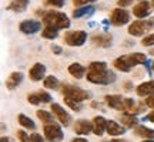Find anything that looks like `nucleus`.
<instances>
[{"label":"nucleus","mask_w":154,"mask_h":142,"mask_svg":"<svg viewBox=\"0 0 154 142\" xmlns=\"http://www.w3.org/2000/svg\"><path fill=\"white\" fill-rule=\"evenodd\" d=\"M147 57L143 53H131V54H124L117 57L113 63L114 68H117L119 71L123 72H130L133 67H137L140 64H146Z\"/></svg>","instance_id":"obj_1"},{"label":"nucleus","mask_w":154,"mask_h":142,"mask_svg":"<svg viewBox=\"0 0 154 142\" xmlns=\"http://www.w3.org/2000/svg\"><path fill=\"white\" fill-rule=\"evenodd\" d=\"M42 19H43L44 26H51V27L57 28V30H64V28L70 27V19L61 11H46Z\"/></svg>","instance_id":"obj_2"},{"label":"nucleus","mask_w":154,"mask_h":142,"mask_svg":"<svg viewBox=\"0 0 154 142\" xmlns=\"http://www.w3.org/2000/svg\"><path fill=\"white\" fill-rule=\"evenodd\" d=\"M116 74L113 71L101 70V71H90L87 70V81L97 85H109L116 81Z\"/></svg>","instance_id":"obj_3"},{"label":"nucleus","mask_w":154,"mask_h":142,"mask_svg":"<svg viewBox=\"0 0 154 142\" xmlns=\"http://www.w3.org/2000/svg\"><path fill=\"white\" fill-rule=\"evenodd\" d=\"M61 94L64 98H70L73 101H77V102H83L86 99L91 98V94L86 91V90H82V88L76 87V85H69V84H64L61 87Z\"/></svg>","instance_id":"obj_4"},{"label":"nucleus","mask_w":154,"mask_h":142,"mask_svg":"<svg viewBox=\"0 0 154 142\" xmlns=\"http://www.w3.org/2000/svg\"><path fill=\"white\" fill-rule=\"evenodd\" d=\"M154 20H136L128 26V34H131L134 37H141L144 34H147L153 28Z\"/></svg>","instance_id":"obj_5"},{"label":"nucleus","mask_w":154,"mask_h":142,"mask_svg":"<svg viewBox=\"0 0 154 142\" xmlns=\"http://www.w3.org/2000/svg\"><path fill=\"white\" fill-rule=\"evenodd\" d=\"M43 132H44L46 139L49 142H61L63 138H64V134L61 131L60 125H57L54 122H51V124H44Z\"/></svg>","instance_id":"obj_6"},{"label":"nucleus","mask_w":154,"mask_h":142,"mask_svg":"<svg viewBox=\"0 0 154 142\" xmlns=\"http://www.w3.org/2000/svg\"><path fill=\"white\" fill-rule=\"evenodd\" d=\"M87 41V33L83 30H74L64 34V43L72 47H80Z\"/></svg>","instance_id":"obj_7"},{"label":"nucleus","mask_w":154,"mask_h":142,"mask_svg":"<svg viewBox=\"0 0 154 142\" xmlns=\"http://www.w3.org/2000/svg\"><path fill=\"white\" fill-rule=\"evenodd\" d=\"M130 22V13L127 10H124L123 7H117L114 10H111L110 14V23L116 27H120V26H124Z\"/></svg>","instance_id":"obj_8"},{"label":"nucleus","mask_w":154,"mask_h":142,"mask_svg":"<svg viewBox=\"0 0 154 142\" xmlns=\"http://www.w3.org/2000/svg\"><path fill=\"white\" fill-rule=\"evenodd\" d=\"M50 108H51L53 115H54L56 118L59 120V122H60L61 125H64V126L70 125V122H72V117H70V114H69V112H67V111L63 108L61 105L56 104V102H51Z\"/></svg>","instance_id":"obj_9"},{"label":"nucleus","mask_w":154,"mask_h":142,"mask_svg":"<svg viewBox=\"0 0 154 142\" xmlns=\"http://www.w3.org/2000/svg\"><path fill=\"white\" fill-rule=\"evenodd\" d=\"M19 30L22 31L23 34H36L42 30V23L37 22V20H32V19H27V20H23L19 24Z\"/></svg>","instance_id":"obj_10"},{"label":"nucleus","mask_w":154,"mask_h":142,"mask_svg":"<svg viewBox=\"0 0 154 142\" xmlns=\"http://www.w3.org/2000/svg\"><path fill=\"white\" fill-rule=\"evenodd\" d=\"M27 101L32 105L38 104H49L51 102V95L47 94L46 91H36V93H30L27 95Z\"/></svg>","instance_id":"obj_11"},{"label":"nucleus","mask_w":154,"mask_h":142,"mask_svg":"<svg viewBox=\"0 0 154 142\" xmlns=\"http://www.w3.org/2000/svg\"><path fill=\"white\" fill-rule=\"evenodd\" d=\"M150 9H151V4L146 0H141L140 3L133 7V16L137 17L138 20H143L150 14Z\"/></svg>","instance_id":"obj_12"},{"label":"nucleus","mask_w":154,"mask_h":142,"mask_svg":"<svg viewBox=\"0 0 154 142\" xmlns=\"http://www.w3.org/2000/svg\"><path fill=\"white\" fill-rule=\"evenodd\" d=\"M46 74V66L42 63H34L29 70V77L32 81H40Z\"/></svg>","instance_id":"obj_13"},{"label":"nucleus","mask_w":154,"mask_h":142,"mask_svg":"<svg viewBox=\"0 0 154 142\" xmlns=\"http://www.w3.org/2000/svg\"><path fill=\"white\" fill-rule=\"evenodd\" d=\"M74 132L79 135H87L90 132H93V122L87 120H79L74 122Z\"/></svg>","instance_id":"obj_14"},{"label":"nucleus","mask_w":154,"mask_h":142,"mask_svg":"<svg viewBox=\"0 0 154 142\" xmlns=\"http://www.w3.org/2000/svg\"><path fill=\"white\" fill-rule=\"evenodd\" d=\"M91 43L94 46H97V47L107 49L113 43V37H111V34H93L91 36Z\"/></svg>","instance_id":"obj_15"},{"label":"nucleus","mask_w":154,"mask_h":142,"mask_svg":"<svg viewBox=\"0 0 154 142\" xmlns=\"http://www.w3.org/2000/svg\"><path fill=\"white\" fill-rule=\"evenodd\" d=\"M22 81H23V74L20 71H14V72H11L10 75L7 77V80H6V88L13 91V90H16L22 84Z\"/></svg>","instance_id":"obj_16"},{"label":"nucleus","mask_w":154,"mask_h":142,"mask_svg":"<svg viewBox=\"0 0 154 142\" xmlns=\"http://www.w3.org/2000/svg\"><path fill=\"white\" fill-rule=\"evenodd\" d=\"M104 99L107 102V105L113 109L123 111V108H124V98L121 95H106Z\"/></svg>","instance_id":"obj_17"},{"label":"nucleus","mask_w":154,"mask_h":142,"mask_svg":"<svg viewBox=\"0 0 154 142\" xmlns=\"http://www.w3.org/2000/svg\"><path fill=\"white\" fill-rule=\"evenodd\" d=\"M136 93H137L138 97H150L151 94H154V80L141 82L136 88Z\"/></svg>","instance_id":"obj_18"},{"label":"nucleus","mask_w":154,"mask_h":142,"mask_svg":"<svg viewBox=\"0 0 154 142\" xmlns=\"http://www.w3.org/2000/svg\"><path fill=\"white\" fill-rule=\"evenodd\" d=\"M107 129V121L103 118V117H94L93 120V134L97 135V137H101L103 134Z\"/></svg>","instance_id":"obj_19"},{"label":"nucleus","mask_w":154,"mask_h":142,"mask_svg":"<svg viewBox=\"0 0 154 142\" xmlns=\"http://www.w3.org/2000/svg\"><path fill=\"white\" fill-rule=\"evenodd\" d=\"M106 132L110 137H120L123 134H126V128H123L116 121H107V129H106Z\"/></svg>","instance_id":"obj_20"},{"label":"nucleus","mask_w":154,"mask_h":142,"mask_svg":"<svg viewBox=\"0 0 154 142\" xmlns=\"http://www.w3.org/2000/svg\"><path fill=\"white\" fill-rule=\"evenodd\" d=\"M96 13V7L93 4H87V6H83V7H79L76 10L73 11V19H82L84 16H93Z\"/></svg>","instance_id":"obj_21"},{"label":"nucleus","mask_w":154,"mask_h":142,"mask_svg":"<svg viewBox=\"0 0 154 142\" xmlns=\"http://www.w3.org/2000/svg\"><path fill=\"white\" fill-rule=\"evenodd\" d=\"M67 71H69V74H70L73 78L80 80V78H83V77L86 75V71H87V70H86L82 64H79V63H73V64H70V66H69Z\"/></svg>","instance_id":"obj_22"},{"label":"nucleus","mask_w":154,"mask_h":142,"mask_svg":"<svg viewBox=\"0 0 154 142\" xmlns=\"http://www.w3.org/2000/svg\"><path fill=\"white\" fill-rule=\"evenodd\" d=\"M29 0H11L10 4L7 6V10H11L14 13H23L27 9Z\"/></svg>","instance_id":"obj_23"},{"label":"nucleus","mask_w":154,"mask_h":142,"mask_svg":"<svg viewBox=\"0 0 154 142\" xmlns=\"http://www.w3.org/2000/svg\"><path fill=\"white\" fill-rule=\"evenodd\" d=\"M134 134L144 139H154V129H150L144 125H137L134 128Z\"/></svg>","instance_id":"obj_24"},{"label":"nucleus","mask_w":154,"mask_h":142,"mask_svg":"<svg viewBox=\"0 0 154 142\" xmlns=\"http://www.w3.org/2000/svg\"><path fill=\"white\" fill-rule=\"evenodd\" d=\"M120 121L121 124L124 126H127V128H136L138 124V118L136 117V115L133 114H127V112H124V114L120 117Z\"/></svg>","instance_id":"obj_25"},{"label":"nucleus","mask_w":154,"mask_h":142,"mask_svg":"<svg viewBox=\"0 0 154 142\" xmlns=\"http://www.w3.org/2000/svg\"><path fill=\"white\" fill-rule=\"evenodd\" d=\"M17 121H19V124L23 126V128H27V129H36V124H34V121L27 117V115L24 114H19L17 115Z\"/></svg>","instance_id":"obj_26"},{"label":"nucleus","mask_w":154,"mask_h":142,"mask_svg":"<svg viewBox=\"0 0 154 142\" xmlns=\"http://www.w3.org/2000/svg\"><path fill=\"white\" fill-rule=\"evenodd\" d=\"M59 31H60V30L51 27V26H44L43 31H42V36H43L44 38H47V40H54V38L59 37Z\"/></svg>","instance_id":"obj_27"},{"label":"nucleus","mask_w":154,"mask_h":142,"mask_svg":"<svg viewBox=\"0 0 154 142\" xmlns=\"http://www.w3.org/2000/svg\"><path fill=\"white\" fill-rule=\"evenodd\" d=\"M59 84H60V81H59V78L54 75H47L43 81L44 88H49V90H56V88L59 87Z\"/></svg>","instance_id":"obj_28"},{"label":"nucleus","mask_w":154,"mask_h":142,"mask_svg":"<svg viewBox=\"0 0 154 142\" xmlns=\"http://www.w3.org/2000/svg\"><path fill=\"white\" fill-rule=\"evenodd\" d=\"M36 115L38 117V120L42 121L43 124H51L53 122V120H54V117H53V114H50V112H47V111H44V109H37V112H36Z\"/></svg>","instance_id":"obj_29"},{"label":"nucleus","mask_w":154,"mask_h":142,"mask_svg":"<svg viewBox=\"0 0 154 142\" xmlns=\"http://www.w3.org/2000/svg\"><path fill=\"white\" fill-rule=\"evenodd\" d=\"M87 70L90 71H101V70H107V63L104 61H93L88 64Z\"/></svg>","instance_id":"obj_30"},{"label":"nucleus","mask_w":154,"mask_h":142,"mask_svg":"<svg viewBox=\"0 0 154 142\" xmlns=\"http://www.w3.org/2000/svg\"><path fill=\"white\" fill-rule=\"evenodd\" d=\"M64 104L69 105V108L73 109V111H82V104L80 102H77V101H73L70 98H64Z\"/></svg>","instance_id":"obj_31"},{"label":"nucleus","mask_w":154,"mask_h":142,"mask_svg":"<svg viewBox=\"0 0 154 142\" xmlns=\"http://www.w3.org/2000/svg\"><path fill=\"white\" fill-rule=\"evenodd\" d=\"M64 3H66V0H44V4L51 6V7H57V9L63 7Z\"/></svg>","instance_id":"obj_32"},{"label":"nucleus","mask_w":154,"mask_h":142,"mask_svg":"<svg viewBox=\"0 0 154 142\" xmlns=\"http://www.w3.org/2000/svg\"><path fill=\"white\" fill-rule=\"evenodd\" d=\"M141 46H144V47H151V46H154V33L146 36V37L141 40Z\"/></svg>","instance_id":"obj_33"},{"label":"nucleus","mask_w":154,"mask_h":142,"mask_svg":"<svg viewBox=\"0 0 154 142\" xmlns=\"http://www.w3.org/2000/svg\"><path fill=\"white\" fill-rule=\"evenodd\" d=\"M96 0H73V4L77 6V7H83V6H87L94 3Z\"/></svg>","instance_id":"obj_34"},{"label":"nucleus","mask_w":154,"mask_h":142,"mask_svg":"<svg viewBox=\"0 0 154 142\" xmlns=\"http://www.w3.org/2000/svg\"><path fill=\"white\" fill-rule=\"evenodd\" d=\"M17 138L20 142H32L30 141V137L24 131H17Z\"/></svg>","instance_id":"obj_35"},{"label":"nucleus","mask_w":154,"mask_h":142,"mask_svg":"<svg viewBox=\"0 0 154 142\" xmlns=\"http://www.w3.org/2000/svg\"><path fill=\"white\" fill-rule=\"evenodd\" d=\"M30 141L32 142H46V139H44L42 135H38V134H32V135H30Z\"/></svg>","instance_id":"obj_36"},{"label":"nucleus","mask_w":154,"mask_h":142,"mask_svg":"<svg viewBox=\"0 0 154 142\" xmlns=\"http://www.w3.org/2000/svg\"><path fill=\"white\" fill-rule=\"evenodd\" d=\"M146 105L150 107V108H154V94H151L150 97L146 98Z\"/></svg>","instance_id":"obj_37"},{"label":"nucleus","mask_w":154,"mask_h":142,"mask_svg":"<svg viewBox=\"0 0 154 142\" xmlns=\"http://www.w3.org/2000/svg\"><path fill=\"white\" fill-rule=\"evenodd\" d=\"M133 1H134V0H119V3H117V4H119V7H123V9H124V7H127V6L131 4Z\"/></svg>","instance_id":"obj_38"},{"label":"nucleus","mask_w":154,"mask_h":142,"mask_svg":"<svg viewBox=\"0 0 154 142\" xmlns=\"http://www.w3.org/2000/svg\"><path fill=\"white\" fill-rule=\"evenodd\" d=\"M51 51H53L54 54H61V53H63V50H61L59 46H51Z\"/></svg>","instance_id":"obj_39"},{"label":"nucleus","mask_w":154,"mask_h":142,"mask_svg":"<svg viewBox=\"0 0 154 142\" xmlns=\"http://www.w3.org/2000/svg\"><path fill=\"white\" fill-rule=\"evenodd\" d=\"M146 120L150 121V122H154V111H153V112H150V114L146 117Z\"/></svg>","instance_id":"obj_40"},{"label":"nucleus","mask_w":154,"mask_h":142,"mask_svg":"<svg viewBox=\"0 0 154 142\" xmlns=\"http://www.w3.org/2000/svg\"><path fill=\"white\" fill-rule=\"evenodd\" d=\"M72 142H88L86 138H74V139H72Z\"/></svg>","instance_id":"obj_41"},{"label":"nucleus","mask_w":154,"mask_h":142,"mask_svg":"<svg viewBox=\"0 0 154 142\" xmlns=\"http://www.w3.org/2000/svg\"><path fill=\"white\" fill-rule=\"evenodd\" d=\"M0 142H11V141H10V138H9V137H2Z\"/></svg>","instance_id":"obj_42"},{"label":"nucleus","mask_w":154,"mask_h":142,"mask_svg":"<svg viewBox=\"0 0 154 142\" xmlns=\"http://www.w3.org/2000/svg\"><path fill=\"white\" fill-rule=\"evenodd\" d=\"M124 87H126L127 90H130V88H131V84H130V81H126V84H124Z\"/></svg>","instance_id":"obj_43"},{"label":"nucleus","mask_w":154,"mask_h":142,"mask_svg":"<svg viewBox=\"0 0 154 142\" xmlns=\"http://www.w3.org/2000/svg\"><path fill=\"white\" fill-rule=\"evenodd\" d=\"M141 142H154V139H144V141H141Z\"/></svg>","instance_id":"obj_44"},{"label":"nucleus","mask_w":154,"mask_h":142,"mask_svg":"<svg viewBox=\"0 0 154 142\" xmlns=\"http://www.w3.org/2000/svg\"><path fill=\"white\" fill-rule=\"evenodd\" d=\"M109 142H121L120 139H111V141H109Z\"/></svg>","instance_id":"obj_45"},{"label":"nucleus","mask_w":154,"mask_h":142,"mask_svg":"<svg viewBox=\"0 0 154 142\" xmlns=\"http://www.w3.org/2000/svg\"><path fill=\"white\" fill-rule=\"evenodd\" d=\"M151 3H153V9H154V0H153V1H151Z\"/></svg>","instance_id":"obj_46"},{"label":"nucleus","mask_w":154,"mask_h":142,"mask_svg":"<svg viewBox=\"0 0 154 142\" xmlns=\"http://www.w3.org/2000/svg\"><path fill=\"white\" fill-rule=\"evenodd\" d=\"M153 71H154V61H153Z\"/></svg>","instance_id":"obj_47"}]
</instances>
